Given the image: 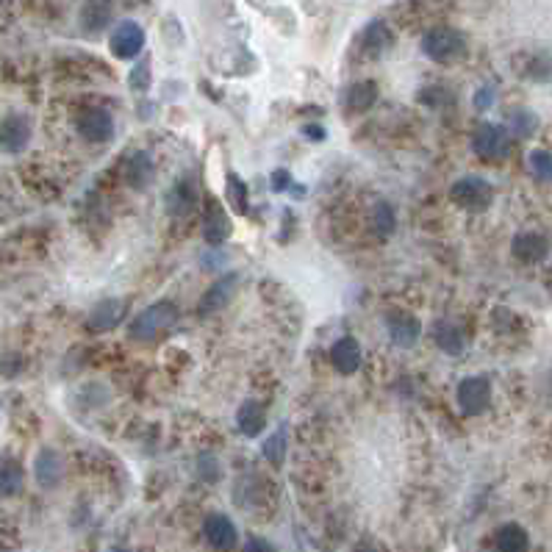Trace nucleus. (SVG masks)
<instances>
[{
    "mask_svg": "<svg viewBox=\"0 0 552 552\" xmlns=\"http://www.w3.org/2000/svg\"><path fill=\"white\" fill-rule=\"evenodd\" d=\"M125 300H117V297H108V300H100L95 308L89 311L86 316V325L92 331H111V328H117L123 316H125Z\"/></svg>",
    "mask_w": 552,
    "mask_h": 552,
    "instance_id": "obj_14",
    "label": "nucleus"
},
{
    "mask_svg": "<svg viewBox=\"0 0 552 552\" xmlns=\"http://www.w3.org/2000/svg\"><path fill=\"white\" fill-rule=\"evenodd\" d=\"M197 472H200L203 480H209V483L220 480V464L214 461L212 455H200L197 458Z\"/></svg>",
    "mask_w": 552,
    "mask_h": 552,
    "instance_id": "obj_32",
    "label": "nucleus"
},
{
    "mask_svg": "<svg viewBox=\"0 0 552 552\" xmlns=\"http://www.w3.org/2000/svg\"><path fill=\"white\" fill-rule=\"evenodd\" d=\"M361 358H364L361 344L353 336L339 339L333 348H331V364H333V370L339 375H353V372H358L361 370Z\"/></svg>",
    "mask_w": 552,
    "mask_h": 552,
    "instance_id": "obj_13",
    "label": "nucleus"
},
{
    "mask_svg": "<svg viewBox=\"0 0 552 552\" xmlns=\"http://www.w3.org/2000/svg\"><path fill=\"white\" fill-rule=\"evenodd\" d=\"M125 178L133 189H145L148 180L153 178V158L148 153H133L125 164Z\"/></svg>",
    "mask_w": 552,
    "mask_h": 552,
    "instance_id": "obj_24",
    "label": "nucleus"
},
{
    "mask_svg": "<svg viewBox=\"0 0 552 552\" xmlns=\"http://www.w3.org/2000/svg\"><path fill=\"white\" fill-rule=\"evenodd\" d=\"M231 234H234L231 217H228V212L217 200H209L205 203V214H203V239L212 247H220L231 239Z\"/></svg>",
    "mask_w": 552,
    "mask_h": 552,
    "instance_id": "obj_8",
    "label": "nucleus"
},
{
    "mask_svg": "<svg viewBox=\"0 0 552 552\" xmlns=\"http://www.w3.org/2000/svg\"><path fill=\"white\" fill-rule=\"evenodd\" d=\"M128 86L133 92H148L150 89V61L142 59V61H136L131 67V73H128Z\"/></svg>",
    "mask_w": 552,
    "mask_h": 552,
    "instance_id": "obj_30",
    "label": "nucleus"
},
{
    "mask_svg": "<svg viewBox=\"0 0 552 552\" xmlns=\"http://www.w3.org/2000/svg\"><path fill=\"white\" fill-rule=\"evenodd\" d=\"M527 170L533 172L536 180L552 183V153H547V150H531V153H527Z\"/></svg>",
    "mask_w": 552,
    "mask_h": 552,
    "instance_id": "obj_28",
    "label": "nucleus"
},
{
    "mask_svg": "<svg viewBox=\"0 0 552 552\" xmlns=\"http://www.w3.org/2000/svg\"><path fill=\"white\" fill-rule=\"evenodd\" d=\"M292 187V175L286 170H278V172H272V189L275 192H284Z\"/></svg>",
    "mask_w": 552,
    "mask_h": 552,
    "instance_id": "obj_33",
    "label": "nucleus"
},
{
    "mask_svg": "<svg viewBox=\"0 0 552 552\" xmlns=\"http://www.w3.org/2000/svg\"><path fill=\"white\" fill-rule=\"evenodd\" d=\"M508 128L494 125V123H480L472 131V150L486 158V161H502L511 153V142H508Z\"/></svg>",
    "mask_w": 552,
    "mask_h": 552,
    "instance_id": "obj_4",
    "label": "nucleus"
},
{
    "mask_svg": "<svg viewBox=\"0 0 552 552\" xmlns=\"http://www.w3.org/2000/svg\"><path fill=\"white\" fill-rule=\"evenodd\" d=\"M244 549H272V544L269 541H259V539H250L244 544Z\"/></svg>",
    "mask_w": 552,
    "mask_h": 552,
    "instance_id": "obj_35",
    "label": "nucleus"
},
{
    "mask_svg": "<svg viewBox=\"0 0 552 552\" xmlns=\"http://www.w3.org/2000/svg\"><path fill=\"white\" fill-rule=\"evenodd\" d=\"M195 203H197V192H195V187H192L189 180L175 183V187L167 192V212L172 217H187V214H192Z\"/></svg>",
    "mask_w": 552,
    "mask_h": 552,
    "instance_id": "obj_19",
    "label": "nucleus"
},
{
    "mask_svg": "<svg viewBox=\"0 0 552 552\" xmlns=\"http://www.w3.org/2000/svg\"><path fill=\"white\" fill-rule=\"evenodd\" d=\"M34 472H36V483L42 489H56L61 477H64V461L61 455L51 447L39 450L36 461H34Z\"/></svg>",
    "mask_w": 552,
    "mask_h": 552,
    "instance_id": "obj_15",
    "label": "nucleus"
},
{
    "mask_svg": "<svg viewBox=\"0 0 552 552\" xmlns=\"http://www.w3.org/2000/svg\"><path fill=\"white\" fill-rule=\"evenodd\" d=\"M267 425V411L261 403L256 400H244L236 411V428L242 436H247V439H256V436L264 430Z\"/></svg>",
    "mask_w": 552,
    "mask_h": 552,
    "instance_id": "obj_17",
    "label": "nucleus"
},
{
    "mask_svg": "<svg viewBox=\"0 0 552 552\" xmlns=\"http://www.w3.org/2000/svg\"><path fill=\"white\" fill-rule=\"evenodd\" d=\"M450 197L455 205H461L467 212H486L494 200V189H492V183L483 180L480 175H464L452 183Z\"/></svg>",
    "mask_w": 552,
    "mask_h": 552,
    "instance_id": "obj_3",
    "label": "nucleus"
},
{
    "mask_svg": "<svg viewBox=\"0 0 552 552\" xmlns=\"http://www.w3.org/2000/svg\"><path fill=\"white\" fill-rule=\"evenodd\" d=\"M203 536L212 547H220V549H231L236 541H239V533H236V524L228 519L225 514H209L203 522Z\"/></svg>",
    "mask_w": 552,
    "mask_h": 552,
    "instance_id": "obj_12",
    "label": "nucleus"
},
{
    "mask_svg": "<svg viewBox=\"0 0 552 552\" xmlns=\"http://www.w3.org/2000/svg\"><path fill=\"white\" fill-rule=\"evenodd\" d=\"M178 319V306L170 300H161L148 306L142 314H136V319L131 322V336L136 341H153L164 331H170Z\"/></svg>",
    "mask_w": 552,
    "mask_h": 552,
    "instance_id": "obj_2",
    "label": "nucleus"
},
{
    "mask_svg": "<svg viewBox=\"0 0 552 552\" xmlns=\"http://www.w3.org/2000/svg\"><path fill=\"white\" fill-rule=\"evenodd\" d=\"M433 339H436V344H439V348L447 356H461L467 350V336H464L461 328L452 325V322H436Z\"/></svg>",
    "mask_w": 552,
    "mask_h": 552,
    "instance_id": "obj_18",
    "label": "nucleus"
},
{
    "mask_svg": "<svg viewBox=\"0 0 552 552\" xmlns=\"http://www.w3.org/2000/svg\"><path fill=\"white\" fill-rule=\"evenodd\" d=\"M494 541H497V549H502V552H522V549H527V531L516 522H508V524L497 527Z\"/></svg>",
    "mask_w": 552,
    "mask_h": 552,
    "instance_id": "obj_25",
    "label": "nucleus"
},
{
    "mask_svg": "<svg viewBox=\"0 0 552 552\" xmlns=\"http://www.w3.org/2000/svg\"><path fill=\"white\" fill-rule=\"evenodd\" d=\"M286 450H289V428H286V422H281L278 428H275V433H269L267 439H264L261 455L267 458L272 467H284Z\"/></svg>",
    "mask_w": 552,
    "mask_h": 552,
    "instance_id": "obj_20",
    "label": "nucleus"
},
{
    "mask_svg": "<svg viewBox=\"0 0 552 552\" xmlns=\"http://www.w3.org/2000/svg\"><path fill=\"white\" fill-rule=\"evenodd\" d=\"M22 467L17 461H4V469H0V492L4 497H17L22 492Z\"/></svg>",
    "mask_w": 552,
    "mask_h": 552,
    "instance_id": "obj_27",
    "label": "nucleus"
},
{
    "mask_svg": "<svg viewBox=\"0 0 552 552\" xmlns=\"http://www.w3.org/2000/svg\"><path fill=\"white\" fill-rule=\"evenodd\" d=\"M422 53L436 64H450L467 56V36L455 28L436 26L422 36Z\"/></svg>",
    "mask_w": 552,
    "mask_h": 552,
    "instance_id": "obj_1",
    "label": "nucleus"
},
{
    "mask_svg": "<svg viewBox=\"0 0 552 552\" xmlns=\"http://www.w3.org/2000/svg\"><path fill=\"white\" fill-rule=\"evenodd\" d=\"M236 289H239V275H236V272H228V275H222V278H220L217 284H212V286H209V292H205V294L200 297V303H197V314H200V316H212V314L222 311L228 303L234 300Z\"/></svg>",
    "mask_w": 552,
    "mask_h": 552,
    "instance_id": "obj_7",
    "label": "nucleus"
},
{
    "mask_svg": "<svg viewBox=\"0 0 552 552\" xmlns=\"http://www.w3.org/2000/svg\"><path fill=\"white\" fill-rule=\"evenodd\" d=\"M492 403V380L475 375V378H464L461 386H458V405L467 413V417H477L489 408Z\"/></svg>",
    "mask_w": 552,
    "mask_h": 552,
    "instance_id": "obj_6",
    "label": "nucleus"
},
{
    "mask_svg": "<svg viewBox=\"0 0 552 552\" xmlns=\"http://www.w3.org/2000/svg\"><path fill=\"white\" fill-rule=\"evenodd\" d=\"M378 100V84L375 81H358L348 89V98H344V103H348L350 111H370Z\"/></svg>",
    "mask_w": 552,
    "mask_h": 552,
    "instance_id": "obj_23",
    "label": "nucleus"
},
{
    "mask_svg": "<svg viewBox=\"0 0 552 552\" xmlns=\"http://www.w3.org/2000/svg\"><path fill=\"white\" fill-rule=\"evenodd\" d=\"M225 200L231 203V209L236 214H247L250 212V192L244 187V180L234 172H228L225 178Z\"/></svg>",
    "mask_w": 552,
    "mask_h": 552,
    "instance_id": "obj_26",
    "label": "nucleus"
},
{
    "mask_svg": "<svg viewBox=\"0 0 552 552\" xmlns=\"http://www.w3.org/2000/svg\"><path fill=\"white\" fill-rule=\"evenodd\" d=\"M395 225H397V217L392 212V205H388V203H378L375 205V231L380 236H392Z\"/></svg>",
    "mask_w": 552,
    "mask_h": 552,
    "instance_id": "obj_29",
    "label": "nucleus"
},
{
    "mask_svg": "<svg viewBox=\"0 0 552 552\" xmlns=\"http://www.w3.org/2000/svg\"><path fill=\"white\" fill-rule=\"evenodd\" d=\"M511 247H514V256L524 264H539V261L547 259V252H549V242L536 231L516 234Z\"/></svg>",
    "mask_w": 552,
    "mask_h": 552,
    "instance_id": "obj_16",
    "label": "nucleus"
},
{
    "mask_svg": "<svg viewBox=\"0 0 552 552\" xmlns=\"http://www.w3.org/2000/svg\"><path fill=\"white\" fill-rule=\"evenodd\" d=\"M31 120L26 117V114H9V117L4 120V128H0V136H4V148L9 153H22L28 148L31 142Z\"/></svg>",
    "mask_w": 552,
    "mask_h": 552,
    "instance_id": "obj_11",
    "label": "nucleus"
},
{
    "mask_svg": "<svg viewBox=\"0 0 552 552\" xmlns=\"http://www.w3.org/2000/svg\"><path fill=\"white\" fill-rule=\"evenodd\" d=\"M494 100H497V89H494V84H486V86H480V89L475 92L472 106H475L477 111H489V108L494 106Z\"/></svg>",
    "mask_w": 552,
    "mask_h": 552,
    "instance_id": "obj_31",
    "label": "nucleus"
},
{
    "mask_svg": "<svg viewBox=\"0 0 552 552\" xmlns=\"http://www.w3.org/2000/svg\"><path fill=\"white\" fill-rule=\"evenodd\" d=\"M108 48H111L114 56L123 59V61L136 59L145 48V28L133 20L117 22V26H114L111 34H108Z\"/></svg>",
    "mask_w": 552,
    "mask_h": 552,
    "instance_id": "obj_5",
    "label": "nucleus"
},
{
    "mask_svg": "<svg viewBox=\"0 0 552 552\" xmlns=\"http://www.w3.org/2000/svg\"><path fill=\"white\" fill-rule=\"evenodd\" d=\"M505 128L511 131V136L527 140V136H533L539 131V117H536V111L516 106V108H511L508 114H505Z\"/></svg>",
    "mask_w": 552,
    "mask_h": 552,
    "instance_id": "obj_22",
    "label": "nucleus"
},
{
    "mask_svg": "<svg viewBox=\"0 0 552 552\" xmlns=\"http://www.w3.org/2000/svg\"><path fill=\"white\" fill-rule=\"evenodd\" d=\"M383 322H386L388 336H392V344H397V348L411 350L413 344L420 341V322H417V316H413V314H408V311H388Z\"/></svg>",
    "mask_w": 552,
    "mask_h": 552,
    "instance_id": "obj_9",
    "label": "nucleus"
},
{
    "mask_svg": "<svg viewBox=\"0 0 552 552\" xmlns=\"http://www.w3.org/2000/svg\"><path fill=\"white\" fill-rule=\"evenodd\" d=\"M78 133L89 142H106L114 133V117L106 108H89L78 117Z\"/></svg>",
    "mask_w": 552,
    "mask_h": 552,
    "instance_id": "obj_10",
    "label": "nucleus"
},
{
    "mask_svg": "<svg viewBox=\"0 0 552 552\" xmlns=\"http://www.w3.org/2000/svg\"><path fill=\"white\" fill-rule=\"evenodd\" d=\"M392 42H395V36H392V31L386 28V22H380V20H372L370 26H366V31H364V48H366V56H383L388 48H392Z\"/></svg>",
    "mask_w": 552,
    "mask_h": 552,
    "instance_id": "obj_21",
    "label": "nucleus"
},
{
    "mask_svg": "<svg viewBox=\"0 0 552 552\" xmlns=\"http://www.w3.org/2000/svg\"><path fill=\"white\" fill-rule=\"evenodd\" d=\"M303 133L308 136V140H314V142H322V140H325V128H322V125H306Z\"/></svg>",
    "mask_w": 552,
    "mask_h": 552,
    "instance_id": "obj_34",
    "label": "nucleus"
}]
</instances>
